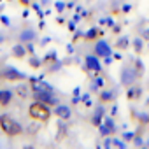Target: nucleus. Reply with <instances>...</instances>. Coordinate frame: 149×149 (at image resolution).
Returning a JSON list of instances; mask_svg holds the SVG:
<instances>
[{"label": "nucleus", "instance_id": "9", "mask_svg": "<svg viewBox=\"0 0 149 149\" xmlns=\"http://www.w3.org/2000/svg\"><path fill=\"white\" fill-rule=\"evenodd\" d=\"M97 35H100V32L98 30H91V32H88V40H93V39H97Z\"/></svg>", "mask_w": 149, "mask_h": 149}, {"label": "nucleus", "instance_id": "8", "mask_svg": "<svg viewBox=\"0 0 149 149\" xmlns=\"http://www.w3.org/2000/svg\"><path fill=\"white\" fill-rule=\"evenodd\" d=\"M13 54H14L16 58H21V56H23V47H21V46H16V47L13 49Z\"/></svg>", "mask_w": 149, "mask_h": 149}, {"label": "nucleus", "instance_id": "6", "mask_svg": "<svg viewBox=\"0 0 149 149\" xmlns=\"http://www.w3.org/2000/svg\"><path fill=\"white\" fill-rule=\"evenodd\" d=\"M97 54H109V47L104 42H100V46H97Z\"/></svg>", "mask_w": 149, "mask_h": 149}, {"label": "nucleus", "instance_id": "4", "mask_svg": "<svg viewBox=\"0 0 149 149\" xmlns=\"http://www.w3.org/2000/svg\"><path fill=\"white\" fill-rule=\"evenodd\" d=\"M54 112H56V116H60L63 119H68L70 118V107H67V105H58Z\"/></svg>", "mask_w": 149, "mask_h": 149}, {"label": "nucleus", "instance_id": "1", "mask_svg": "<svg viewBox=\"0 0 149 149\" xmlns=\"http://www.w3.org/2000/svg\"><path fill=\"white\" fill-rule=\"evenodd\" d=\"M0 130L7 137H19L23 133V126L9 114H0Z\"/></svg>", "mask_w": 149, "mask_h": 149}, {"label": "nucleus", "instance_id": "3", "mask_svg": "<svg viewBox=\"0 0 149 149\" xmlns=\"http://www.w3.org/2000/svg\"><path fill=\"white\" fill-rule=\"evenodd\" d=\"M6 79H9V81H21V79H25V76L19 74V72H16V70H13V68H7L6 70Z\"/></svg>", "mask_w": 149, "mask_h": 149}, {"label": "nucleus", "instance_id": "10", "mask_svg": "<svg viewBox=\"0 0 149 149\" xmlns=\"http://www.w3.org/2000/svg\"><path fill=\"white\" fill-rule=\"evenodd\" d=\"M19 2H21L23 6H28V4H30V0H19Z\"/></svg>", "mask_w": 149, "mask_h": 149}, {"label": "nucleus", "instance_id": "7", "mask_svg": "<svg viewBox=\"0 0 149 149\" xmlns=\"http://www.w3.org/2000/svg\"><path fill=\"white\" fill-rule=\"evenodd\" d=\"M88 65H90V68H93V70H98V68H100V63H98L95 58H88Z\"/></svg>", "mask_w": 149, "mask_h": 149}, {"label": "nucleus", "instance_id": "5", "mask_svg": "<svg viewBox=\"0 0 149 149\" xmlns=\"http://www.w3.org/2000/svg\"><path fill=\"white\" fill-rule=\"evenodd\" d=\"M13 98V93L11 91H0V105H7Z\"/></svg>", "mask_w": 149, "mask_h": 149}, {"label": "nucleus", "instance_id": "2", "mask_svg": "<svg viewBox=\"0 0 149 149\" xmlns=\"http://www.w3.org/2000/svg\"><path fill=\"white\" fill-rule=\"evenodd\" d=\"M28 116L33 119V121H39V123H47L49 118H51V109L47 104L37 100L33 102L30 107H28Z\"/></svg>", "mask_w": 149, "mask_h": 149}]
</instances>
